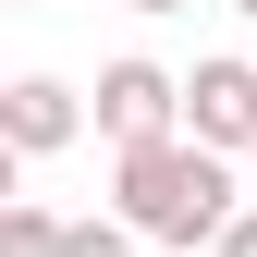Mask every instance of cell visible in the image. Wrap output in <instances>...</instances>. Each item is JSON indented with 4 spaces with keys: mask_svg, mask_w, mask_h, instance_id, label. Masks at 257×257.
Segmentation results:
<instances>
[{
    "mask_svg": "<svg viewBox=\"0 0 257 257\" xmlns=\"http://www.w3.org/2000/svg\"><path fill=\"white\" fill-rule=\"evenodd\" d=\"M74 122H86V110H74V86H49V74H25L13 98H0V135H13L25 159H49L61 135H74Z\"/></svg>",
    "mask_w": 257,
    "mask_h": 257,
    "instance_id": "cell-4",
    "label": "cell"
},
{
    "mask_svg": "<svg viewBox=\"0 0 257 257\" xmlns=\"http://www.w3.org/2000/svg\"><path fill=\"white\" fill-rule=\"evenodd\" d=\"M135 13H196V0H135Z\"/></svg>",
    "mask_w": 257,
    "mask_h": 257,
    "instance_id": "cell-6",
    "label": "cell"
},
{
    "mask_svg": "<svg viewBox=\"0 0 257 257\" xmlns=\"http://www.w3.org/2000/svg\"><path fill=\"white\" fill-rule=\"evenodd\" d=\"M172 122H184V86L159 74V61H110L98 74V135L110 147H159Z\"/></svg>",
    "mask_w": 257,
    "mask_h": 257,
    "instance_id": "cell-2",
    "label": "cell"
},
{
    "mask_svg": "<svg viewBox=\"0 0 257 257\" xmlns=\"http://www.w3.org/2000/svg\"><path fill=\"white\" fill-rule=\"evenodd\" d=\"M110 196H122V220H135L147 245H220L233 233V172H220V147H196V135L122 147Z\"/></svg>",
    "mask_w": 257,
    "mask_h": 257,
    "instance_id": "cell-1",
    "label": "cell"
},
{
    "mask_svg": "<svg viewBox=\"0 0 257 257\" xmlns=\"http://www.w3.org/2000/svg\"><path fill=\"white\" fill-rule=\"evenodd\" d=\"M220 245H233V257H257V208H245V220H233V233H220Z\"/></svg>",
    "mask_w": 257,
    "mask_h": 257,
    "instance_id": "cell-5",
    "label": "cell"
},
{
    "mask_svg": "<svg viewBox=\"0 0 257 257\" xmlns=\"http://www.w3.org/2000/svg\"><path fill=\"white\" fill-rule=\"evenodd\" d=\"M184 135L196 147H257V61H196L184 74Z\"/></svg>",
    "mask_w": 257,
    "mask_h": 257,
    "instance_id": "cell-3",
    "label": "cell"
}]
</instances>
